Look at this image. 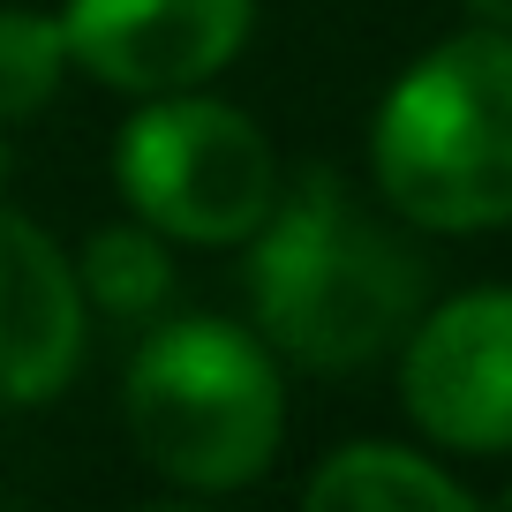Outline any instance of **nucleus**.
I'll return each mask as SVG.
<instances>
[{"label": "nucleus", "instance_id": "6", "mask_svg": "<svg viewBox=\"0 0 512 512\" xmlns=\"http://www.w3.org/2000/svg\"><path fill=\"white\" fill-rule=\"evenodd\" d=\"M256 0H68L61 31L91 83L128 98L196 91L249 46Z\"/></svg>", "mask_w": 512, "mask_h": 512}, {"label": "nucleus", "instance_id": "3", "mask_svg": "<svg viewBox=\"0 0 512 512\" xmlns=\"http://www.w3.org/2000/svg\"><path fill=\"white\" fill-rule=\"evenodd\" d=\"M128 437L181 490H249L279 460L287 384L264 332L174 317L128 362Z\"/></svg>", "mask_w": 512, "mask_h": 512}, {"label": "nucleus", "instance_id": "11", "mask_svg": "<svg viewBox=\"0 0 512 512\" xmlns=\"http://www.w3.org/2000/svg\"><path fill=\"white\" fill-rule=\"evenodd\" d=\"M467 8H475L490 31H512V0H467Z\"/></svg>", "mask_w": 512, "mask_h": 512}, {"label": "nucleus", "instance_id": "7", "mask_svg": "<svg viewBox=\"0 0 512 512\" xmlns=\"http://www.w3.org/2000/svg\"><path fill=\"white\" fill-rule=\"evenodd\" d=\"M83 302L76 264L46 226L0 204V407H46L83 369Z\"/></svg>", "mask_w": 512, "mask_h": 512}, {"label": "nucleus", "instance_id": "12", "mask_svg": "<svg viewBox=\"0 0 512 512\" xmlns=\"http://www.w3.org/2000/svg\"><path fill=\"white\" fill-rule=\"evenodd\" d=\"M0 189H8V144H0Z\"/></svg>", "mask_w": 512, "mask_h": 512}, {"label": "nucleus", "instance_id": "1", "mask_svg": "<svg viewBox=\"0 0 512 512\" xmlns=\"http://www.w3.org/2000/svg\"><path fill=\"white\" fill-rule=\"evenodd\" d=\"M430 264L400 226H384L332 166L272 196L249 234V309L272 354L302 369H362L415 332Z\"/></svg>", "mask_w": 512, "mask_h": 512}, {"label": "nucleus", "instance_id": "8", "mask_svg": "<svg viewBox=\"0 0 512 512\" xmlns=\"http://www.w3.org/2000/svg\"><path fill=\"white\" fill-rule=\"evenodd\" d=\"M309 505L317 512H467L475 490L460 475L430 460V452H407V445H339L332 460L309 475Z\"/></svg>", "mask_w": 512, "mask_h": 512}, {"label": "nucleus", "instance_id": "4", "mask_svg": "<svg viewBox=\"0 0 512 512\" xmlns=\"http://www.w3.org/2000/svg\"><path fill=\"white\" fill-rule=\"evenodd\" d=\"M113 181L128 211L159 226L166 241H249L279 196V151L241 106L196 91L136 98L121 144H113Z\"/></svg>", "mask_w": 512, "mask_h": 512}, {"label": "nucleus", "instance_id": "9", "mask_svg": "<svg viewBox=\"0 0 512 512\" xmlns=\"http://www.w3.org/2000/svg\"><path fill=\"white\" fill-rule=\"evenodd\" d=\"M76 279L91 309L121 324H151L174 294V256H166L159 226H98L76 256Z\"/></svg>", "mask_w": 512, "mask_h": 512}, {"label": "nucleus", "instance_id": "2", "mask_svg": "<svg viewBox=\"0 0 512 512\" xmlns=\"http://www.w3.org/2000/svg\"><path fill=\"white\" fill-rule=\"evenodd\" d=\"M369 166L407 226H512V31L482 23L422 53L369 121Z\"/></svg>", "mask_w": 512, "mask_h": 512}, {"label": "nucleus", "instance_id": "10", "mask_svg": "<svg viewBox=\"0 0 512 512\" xmlns=\"http://www.w3.org/2000/svg\"><path fill=\"white\" fill-rule=\"evenodd\" d=\"M68 68V31L61 16H38V8H0V121H31L61 98Z\"/></svg>", "mask_w": 512, "mask_h": 512}, {"label": "nucleus", "instance_id": "13", "mask_svg": "<svg viewBox=\"0 0 512 512\" xmlns=\"http://www.w3.org/2000/svg\"><path fill=\"white\" fill-rule=\"evenodd\" d=\"M497 505H512V490H497Z\"/></svg>", "mask_w": 512, "mask_h": 512}, {"label": "nucleus", "instance_id": "5", "mask_svg": "<svg viewBox=\"0 0 512 512\" xmlns=\"http://www.w3.org/2000/svg\"><path fill=\"white\" fill-rule=\"evenodd\" d=\"M400 400L445 452H512V287L422 309L400 354Z\"/></svg>", "mask_w": 512, "mask_h": 512}]
</instances>
